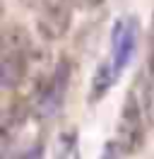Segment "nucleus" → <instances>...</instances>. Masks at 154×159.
Instances as JSON below:
<instances>
[{
    "label": "nucleus",
    "mask_w": 154,
    "mask_h": 159,
    "mask_svg": "<svg viewBox=\"0 0 154 159\" xmlns=\"http://www.w3.org/2000/svg\"><path fill=\"white\" fill-rule=\"evenodd\" d=\"M29 65V41L22 29H7L2 34V53H0V80L2 87L12 89L27 75Z\"/></svg>",
    "instance_id": "f257e3e1"
},
{
    "label": "nucleus",
    "mask_w": 154,
    "mask_h": 159,
    "mask_svg": "<svg viewBox=\"0 0 154 159\" xmlns=\"http://www.w3.org/2000/svg\"><path fill=\"white\" fill-rule=\"evenodd\" d=\"M137 36H140V24L135 17H120L111 29V56H108V68L118 80L123 70L130 65L133 53L137 48Z\"/></svg>",
    "instance_id": "f03ea898"
},
{
    "label": "nucleus",
    "mask_w": 154,
    "mask_h": 159,
    "mask_svg": "<svg viewBox=\"0 0 154 159\" xmlns=\"http://www.w3.org/2000/svg\"><path fill=\"white\" fill-rule=\"evenodd\" d=\"M144 135V123H142V106L137 99V92L130 89L125 97L123 111H120V123H118V138L116 145L123 154H133L135 149H140Z\"/></svg>",
    "instance_id": "7ed1b4c3"
},
{
    "label": "nucleus",
    "mask_w": 154,
    "mask_h": 159,
    "mask_svg": "<svg viewBox=\"0 0 154 159\" xmlns=\"http://www.w3.org/2000/svg\"><path fill=\"white\" fill-rule=\"evenodd\" d=\"M72 5H75V0H43L38 24H41V31L48 39H58L67 31Z\"/></svg>",
    "instance_id": "20e7f679"
},
{
    "label": "nucleus",
    "mask_w": 154,
    "mask_h": 159,
    "mask_svg": "<svg viewBox=\"0 0 154 159\" xmlns=\"http://www.w3.org/2000/svg\"><path fill=\"white\" fill-rule=\"evenodd\" d=\"M65 87H67V63H63V65L56 70V75L51 77V82H48V89H46V94H43V104H46V106L60 104V97H63Z\"/></svg>",
    "instance_id": "39448f33"
},
{
    "label": "nucleus",
    "mask_w": 154,
    "mask_h": 159,
    "mask_svg": "<svg viewBox=\"0 0 154 159\" xmlns=\"http://www.w3.org/2000/svg\"><path fill=\"white\" fill-rule=\"evenodd\" d=\"M120 154H123V152L118 149V145H116V142H108V145L104 147V152H101V157H99V159H120Z\"/></svg>",
    "instance_id": "423d86ee"
},
{
    "label": "nucleus",
    "mask_w": 154,
    "mask_h": 159,
    "mask_svg": "<svg viewBox=\"0 0 154 159\" xmlns=\"http://www.w3.org/2000/svg\"><path fill=\"white\" fill-rule=\"evenodd\" d=\"M41 154H43V149L36 145V147L27 149V152H24V157H19V159H41Z\"/></svg>",
    "instance_id": "0eeeda50"
},
{
    "label": "nucleus",
    "mask_w": 154,
    "mask_h": 159,
    "mask_svg": "<svg viewBox=\"0 0 154 159\" xmlns=\"http://www.w3.org/2000/svg\"><path fill=\"white\" fill-rule=\"evenodd\" d=\"M104 0H75L77 7H82V10H89V7H96V5H101Z\"/></svg>",
    "instance_id": "6e6552de"
}]
</instances>
